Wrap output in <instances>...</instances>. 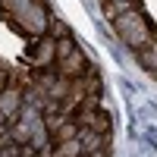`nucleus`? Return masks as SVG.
<instances>
[{"label": "nucleus", "instance_id": "f03ea898", "mask_svg": "<svg viewBox=\"0 0 157 157\" xmlns=\"http://www.w3.org/2000/svg\"><path fill=\"white\" fill-rule=\"evenodd\" d=\"M10 19H13V25H16L19 32L32 35V38H41L50 29V13L44 6V0H32V3H25L19 13H13Z\"/></svg>", "mask_w": 157, "mask_h": 157}, {"label": "nucleus", "instance_id": "0eeeda50", "mask_svg": "<svg viewBox=\"0 0 157 157\" xmlns=\"http://www.w3.org/2000/svg\"><path fill=\"white\" fill-rule=\"evenodd\" d=\"M85 151H82V141H78V135L75 138H66V141H57L54 148H50V157H82Z\"/></svg>", "mask_w": 157, "mask_h": 157}, {"label": "nucleus", "instance_id": "1a4fd4ad", "mask_svg": "<svg viewBox=\"0 0 157 157\" xmlns=\"http://www.w3.org/2000/svg\"><path fill=\"white\" fill-rule=\"evenodd\" d=\"M47 32L54 35V38H66V35H69V29H66L60 19H50V29H47Z\"/></svg>", "mask_w": 157, "mask_h": 157}, {"label": "nucleus", "instance_id": "6e6552de", "mask_svg": "<svg viewBox=\"0 0 157 157\" xmlns=\"http://www.w3.org/2000/svg\"><path fill=\"white\" fill-rule=\"evenodd\" d=\"M135 54H138V63H141V66H145V69H157V41H151L148 47H141V50H135Z\"/></svg>", "mask_w": 157, "mask_h": 157}, {"label": "nucleus", "instance_id": "39448f33", "mask_svg": "<svg viewBox=\"0 0 157 157\" xmlns=\"http://www.w3.org/2000/svg\"><path fill=\"white\" fill-rule=\"evenodd\" d=\"M54 66H57V72L60 75H69V78H78V75H82V72H88V66H91V63H88V57L82 54V50H69V54L66 57H60L57 63H54Z\"/></svg>", "mask_w": 157, "mask_h": 157}, {"label": "nucleus", "instance_id": "20e7f679", "mask_svg": "<svg viewBox=\"0 0 157 157\" xmlns=\"http://www.w3.org/2000/svg\"><path fill=\"white\" fill-rule=\"evenodd\" d=\"M22 101H25V91L19 85H6L0 91V123H13L22 110Z\"/></svg>", "mask_w": 157, "mask_h": 157}, {"label": "nucleus", "instance_id": "7ed1b4c3", "mask_svg": "<svg viewBox=\"0 0 157 157\" xmlns=\"http://www.w3.org/2000/svg\"><path fill=\"white\" fill-rule=\"evenodd\" d=\"M57 63V38L54 35H41V38H35V44L29 50V66L32 69H50Z\"/></svg>", "mask_w": 157, "mask_h": 157}, {"label": "nucleus", "instance_id": "f8f14e48", "mask_svg": "<svg viewBox=\"0 0 157 157\" xmlns=\"http://www.w3.org/2000/svg\"><path fill=\"white\" fill-rule=\"evenodd\" d=\"M154 75H157V69H154Z\"/></svg>", "mask_w": 157, "mask_h": 157}, {"label": "nucleus", "instance_id": "423d86ee", "mask_svg": "<svg viewBox=\"0 0 157 157\" xmlns=\"http://www.w3.org/2000/svg\"><path fill=\"white\" fill-rule=\"evenodd\" d=\"M78 141H82V151H110V132H98V129H78Z\"/></svg>", "mask_w": 157, "mask_h": 157}, {"label": "nucleus", "instance_id": "9b49d317", "mask_svg": "<svg viewBox=\"0 0 157 157\" xmlns=\"http://www.w3.org/2000/svg\"><path fill=\"white\" fill-rule=\"evenodd\" d=\"M104 3H110V0H104Z\"/></svg>", "mask_w": 157, "mask_h": 157}, {"label": "nucleus", "instance_id": "9d476101", "mask_svg": "<svg viewBox=\"0 0 157 157\" xmlns=\"http://www.w3.org/2000/svg\"><path fill=\"white\" fill-rule=\"evenodd\" d=\"M82 157H110L107 151H91V154H82Z\"/></svg>", "mask_w": 157, "mask_h": 157}, {"label": "nucleus", "instance_id": "f257e3e1", "mask_svg": "<svg viewBox=\"0 0 157 157\" xmlns=\"http://www.w3.org/2000/svg\"><path fill=\"white\" fill-rule=\"evenodd\" d=\"M110 22H113V32L120 35L132 50H141V47H148V44L154 41L151 25H148L145 16H141V10H138V6H129L126 13H120V16L110 19Z\"/></svg>", "mask_w": 157, "mask_h": 157}]
</instances>
